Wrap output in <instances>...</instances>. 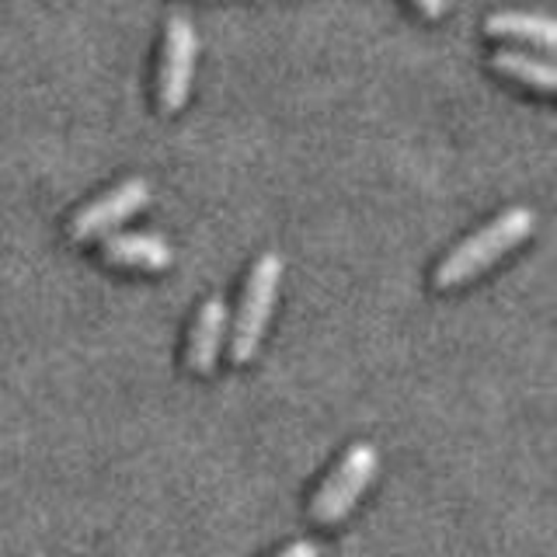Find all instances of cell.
<instances>
[{
  "label": "cell",
  "mask_w": 557,
  "mask_h": 557,
  "mask_svg": "<svg viewBox=\"0 0 557 557\" xmlns=\"http://www.w3.org/2000/svg\"><path fill=\"white\" fill-rule=\"evenodd\" d=\"M536 231V213L527 206H512L505 209L502 216H495L492 223H484L478 234H470L467 240H460L453 248L440 269H435V289H457L467 278L481 275L484 269H492L502 255H509L512 248H519L522 240Z\"/></svg>",
  "instance_id": "obj_1"
},
{
  "label": "cell",
  "mask_w": 557,
  "mask_h": 557,
  "mask_svg": "<svg viewBox=\"0 0 557 557\" xmlns=\"http://www.w3.org/2000/svg\"><path fill=\"white\" fill-rule=\"evenodd\" d=\"M278 283H283V258L278 255H261L258 265L248 275V289H244V300L234 321V338H231V359L234 362H251L261 335L269 327V313L275 307Z\"/></svg>",
  "instance_id": "obj_2"
},
{
  "label": "cell",
  "mask_w": 557,
  "mask_h": 557,
  "mask_svg": "<svg viewBox=\"0 0 557 557\" xmlns=\"http://www.w3.org/2000/svg\"><path fill=\"white\" fill-rule=\"evenodd\" d=\"M376 467H380L376 446L356 443L342 457V463L327 474V481L318 487V495L310 502V516L318 519L321 527H335V522H342L348 512H352V505L362 498L366 487H370Z\"/></svg>",
  "instance_id": "obj_3"
},
{
  "label": "cell",
  "mask_w": 557,
  "mask_h": 557,
  "mask_svg": "<svg viewBox=\"0 0 557 557\" xmlns=\"http://www.w3.org/2000/svg\"><path fill=\"white\" fill-rule=\"evenodd\" d=\"M196 28L185 14H171L164 25V52H161V74H157V101L161 112L171 115L188 101L191 70H196Z\"/></svg>",
  "instance_id": "obj_4"
},
{
  "label": "cell",
  "mask_w": 557,
  "mask_h": 557,
  "mask_svg": "<svg viewBox=\"0 0 557 557\" xmlns=\"http://www.w3.org/2000/svg\"><path fill=\"white\" fill-rule=\"evenodd\" d=\"M147 202H150V185L144 178H126L122 185H115L112 191H104V196H98L95 202H87L81 209L74 223H70V237L95 240V237L112 234L119 223L136 216Z\"/></svg>",
  "instance_id": "obj_5"
},
{
  "label": "cell",
  "mask_w": 557,
  "mask_h": 557,
  "mask_svg": "<svg viewBox=\"0 0 557 557\" xmlns=\"http://www.w3.org/2000/svg\"><path fill=\"white\" fill-rule=\"evenodd\" d=\"M226 321H231V307H226V300L223 296H209L196 313V324H191V338H188V370L191 373L209 376L216 370Z\"/></svg>",
  "instance_id": "obj_6"
},
{
  "label": "cell",
  "mask_w": 557,
  "mask_h": 557,
  "mask_svg": "<svg viewBox=\"0 0 557 557\" xmlns=\"http://www.w3.org/2000/svg\"><path fill=\"white\" fill-rule=\"evenodd\" d=\"M101 255L109 265L119 269H144V272H161L171 265V244L157 234H112L101 244Z\"/></svg>",
  "instance_id": "obj_7"
},
{
  "label": "cell",
  "mask_w": 557,
  "mask_h": 557,
  "mask_svg": "<svg viewBox=\"0 0 557 557\" xmlns=\"http://www.w3.org/2000/svg\"><path fill=\"white\" fill-rule=\"evenodd\" d=\"M484 32L495 39H519V42H536L550 49L557 42V25L547 14H527V11H495L487 14Z\"/></svg>",
  "instance_id": "obj_8"
},
{
  "label": "cell",
  "mask_w": 557,
  "mask_h": 557,
  "mask_svg": "<svg viewBox=\"0 0 557 557\" xmlns=\"http://www.w3.org/2000/svg\"><path fill=\"white\" fill-rule=\"evenodd\" d=\"M492 70H498V74L533 87V91H544V95H550L554 87H557L554 63L540 60V57H530V52H522V49H498V52H492Z\"/></svg>",
  "instance_id": "obj_9"
},
{
  "label": "cell",
  "mask_w": 557,
  "mask_h": 557,
  "mask_svg": "<svg viewBox=\"0 0 557 557\" xmlns=\"http://www.w3.org/2000/svg\"><path fill=\"white\" fill-rule=\"evenodd\" d=\"M275 557H321V550H318V544H310V540H296V544L278 550Z\"/></svg>",
  "instance_id": "obj_10"
},
{
  "label": "cell",
  "mask_w": 557,
  "mask_h": 557,
  "mask_svg": "<svg viewBox=\"0 0 557 557\" xmlns=\"http://www.w3.org/2000/svg\"><path fill=\"white\" fill-rule=\"evenodd\" d=\"M411 4H414L418 11H422L425 17H443L449 0H411Z\"/></svg>",
  "instance_id": "obj_11"
}]
</instances>
